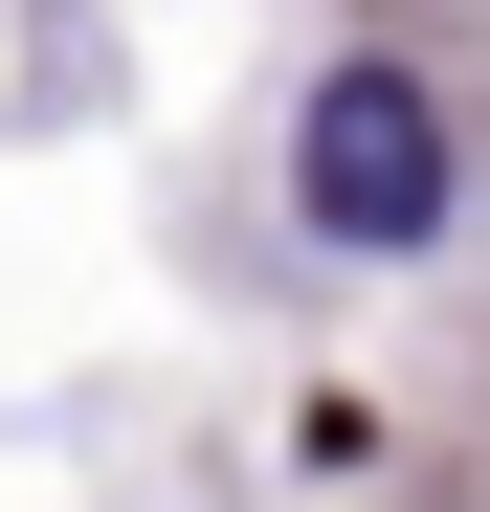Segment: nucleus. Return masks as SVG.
Wrapping results in <instances>:
<instances>
[{
	"instance_id": "nucleus-1",
	"label": "nucleus",
	"mask_w": 490,
	"mask_h": 512,
	"mask_svg": "<svg viewBox=\"0 0 490 512\" xmlns=\"http://www.w3.org/2000/svg\"><path fill=\"white\" fill-rule=\"evenodd\" d=\"M290 201H312V245H357V268L446 245V201H468V156H446V90H424V67H335V90L290 112Z\"/></svg>"
}]
</instances>
